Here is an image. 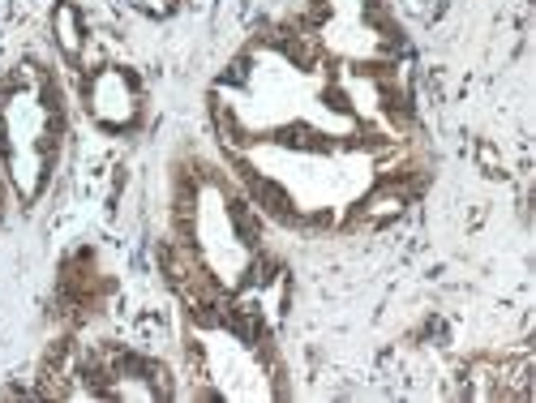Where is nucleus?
I'll return each instance as SVG.
<instances>
[{
  "label": "nucleus",
  "instance_id": "f257e3e1",
  "mask_svg": "<svg viewBox=\"0 0 536 403\" xmlns=\"http://www.w3.org/2000/svg\"><path fill=\"white\" fill-rule=\"evenodd\" d=\"M56 35H60L65 56H78L82 52V35H78V13H73V5H60L56 9Z\"/></svg>",
  "mask_w": 536,
  "mask_h": 403
},
{
  "label": "nucleus",
  "instance_id": "f03ea898",
  "mask_svg": "<svg viewBox=\"0 0 536 403\" xmlns=\"http://www.w3.org/2000/svg\"><path fill=\"white\" fill-rule=\"evenodd\" d=\"M399 211H403V189H377L365 202V215L369 219H387V215H399Z\"/></svg>",
  "mask_w": 536,
  "mask_h": 403
},
{
  "label": "nucleus",
  "instance_id": "7ed1b4c3",
  "mask_svg": "<svg viewBox=\"0 0 536 403\" xmlns=\"http://www.w3.org/2000/svg\"><path fill=\"white\" fill-rule=\"evenodd\" d=\"M480 163H485V167H498V155H494V150H489V146H485V150H480Z\"/></svg>",
  "mask_w": 536,
  "mask_h": 403
}]
</instances>
